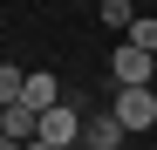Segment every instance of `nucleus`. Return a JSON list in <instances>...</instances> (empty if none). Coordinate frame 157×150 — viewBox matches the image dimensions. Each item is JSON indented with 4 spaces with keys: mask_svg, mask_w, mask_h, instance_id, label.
<instances>
[{
    "mask_svg": "<svg viewBox=\"0 0 157 150\" xmlns=\"http://www.w3.org/2000/svg\"><path fill=\"white\" fill-rule=\"evenodd\" d=\"M109 75H116V89H150V82H157V62L144 55V48L123 41L116 55H109Z\"/></svg>",
    "mask_w": 157,
    "mask_h": 150,
    "instance_id": "nucleus-1",
    "label": "nucleus"
},
{
    "mask_svg": "<svg viewBox=\"0 0 157 150\" xmlns=\"http://www.w3.org/2000/svg\"><path fill=\"white\" fill-rule=\"evenodd\" d=\"M109 116L123 123V130H150V123H157V89H116Z\"/></svg>",
    "mask_w": 157,
    "mask_h": 150,
    "instance_id": "nucleus-2",
    "label": "nucleus"
},
{
    "mask_svg": "<svg viewBox=\"0 0 157 150\" xmlns=\"http://www.w3.org/2000/svg\"><path fill=\"white\" fill-rule=\"evenodd\" d=\"M41 143H48V150H68V143H82V116H75L68 103H62V109H48V116H41Z\"/></svg>",
    "mask_w": 157,
    "mask_h": 150,
    "instance_id": "nucleus-3",
    "label": "nucleus"
},
{
    "mask_svg": "<svg viewBox=\"0 0 157 150\" xmlns=\"http://www.w3.org/2000/svg\"><path fill=\"white\" fill-rule=\"evenodd\" d=\"M123 137H130V130H123V123H116L109 109L82 123V143H89V150H123Z\"/></svg>",
    "mask_w": 157,
    "mask_h": 150,
    "instance_id": "nucleus-4",
    "label": "nucleus"
},
{
    "mask_svg": "<svg viewBox=\"0 0 157 150\" xmlns=\"http://www.w3.org/2000/svg\"><path fill=\"white\" fill-rule=\"evenodd\" d=\"M21 103H28L34 116H48V109H62V82H55V75H41V68H34V75H28V96H21Z\"/></svg>",
    "mask_w": 157,
    "mask_h": 150,
    "instance_id": "nucleus-5",
    "label": "nucleus"
},
{
    "mask_svg": "<svg viewBox=\"0 0 157 150\" xmlns=\"http://www.w3.org/2000/svg\"><path fill=\"white\" fill-rule=\"evenodd\" d=\"M0 137H14V143H34L41 137V116L28 103H14V109H0Z\"/></svg>",
    "mask_w": 157,
    "mask_h": 150,
    "instance_id": "nucleus-6",
    "label": "nucleus"
},
{
    "mask_svg": "<svg viewBox=\"0 0 157 150\" xmlns=\"http://www.w3.org/2000/svg\"><path fill=\"white\" fill-rule=\"evenodd\" d=\"M21 96H28V75H21L14 62H0V109H14Z\"/></svg>",
    "mask_w": 157,
    "mask_h": 150,
    "instance_id": "nucleus-7",
    "label": "nucleus"
},
{
    "mask_svg": "<svg viewBox=\"0 0 157 150\" xmlns=\"http://www.w3.org/2000/svg\"><path fill=\"white\" fill-rule=\"evenodd\" d=\"M123 41H130V48H144V55L157 62V14H150V21H137V28H130Z\"/></svg>",
    "mask_w": 157,
    "mask_h": 150,
    "instance_id": "nucleus-8",
    "label": "nucleus"
},
{
    "mask_svg": "<svg viewBox=\"0 0 157 150\" xmlns=\"http://www.w3.org/2000/svg\"><path fill=\"white\" fill-rule=\"evenodd\" d=\"M102 28H123V34L137 28V14H130V0H102Z\"/></svg>",
    "mask_w": 157,
    "mask_h": 150,
    "instance_id": "nucleus-9",
    "label": "nucleus"
},
{
    "mask_svg": "<svg viewBox=\"0 0 157 150\" xmlns=\"http://www.w3.org/2000/svg\"><path fill=\"white\" fill-rule=\"evenodd\" d=\"M0 150H21V143H14V137H0Z\"/></svg>",
    "mask_w": 157,
    "mask_h": 150,
    "instance_id": "nucleus-10",
    "label": "nucleus"
},
{
    "mask_svg": "<svg viewBox=\"0 0 157 150\" xmlns=\"http://www.w3.org/2000/svg\"><path fill=\"white\" fill-rule=\"evenodd\" d=\"M21 150H48V143H41V137H34V143H21Z\"/></svg>",
    "mask_w": 157,
    "mask_h": 150,
    "instance_id": "nucleus-11",
    "label": "nucleus"
}]
</instances>
